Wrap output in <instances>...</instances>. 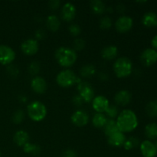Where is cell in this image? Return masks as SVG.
Returning <instances> with one entry per match:
<instances>
[{
  "label": "cell",
  "mask_w": 157,
  "mask_h": 157,
  "mask_svg": "<svg viewBox=\"0 0 157 157\" xmlns=\"http://www.w3.org/2000/svg\"><path fill=\"white\" fill-rule=\"evenodd\" d=\"M119 131L122 133H130L138 127V118L136 113L130 109H125L118 114L116 120Z\"/></svg>",
  "instance_id": "cell-1"
},
{
  "label": "cell",
  "mask_w": 157,
  "mask_h": 157,
  "mask_svg": "<svg viewBox=\"0 0 157 157\" xmlns=\"http://www.w3.org/2000/svg\"><path fill=\"white\" fill-rule=\"evenodd\" d=\"M55 58L59 65L64 67H71L78 59L76 52L69 47L61 46L55 52Z\"/></svg>",
  "instance_id": "cell-2"
},
{
  "label": "cell",
  "mask_w": 157,
  "mask_h": 157,
  "mask_svg": "<svg viewBox=\"0 0 157 157\" xmlns=\"http://www.w3.org/2000/svg\"><path fill=\"white\" fill-rule=\"evenodd\" d=\"M113 69L117 78H127L133 72V63L130 58L127 57H121L113 63Z\"/></svg>",
  "instance_id": "cell-3"
},
{
  "label": "cell",
  "mask_w": 157,
  "mask_h": 157,
  "mask_svg": "<svg viewBox=\"0 0 157 157\" xmlns=\"http://www.w3.org/2000/svg\"><path fill=\"white\" fill-rule=\"evenodd\" d=\"M47 107L42 102L34 101L27 106V113L29 118L35 122L43 121L47 116Z\"/></svg>",
  "instance_id": "cell-4"
},
{
  "label": "cell",
  "mask_w": 157,
  "mask_h": 157,
  "mask_svg": "<svg viewBox=\"0 0 157 157\" xmlns=\"http://www.w3.org/2000/svg\"><path fill=\"white\" fill-rule=\"evenodd\" d=\"M82 80L78 78L75 72L70 69H64L58 74L56 81L61 87H71L75 84H79Z\"/></svg>",
  "instance_id": "cell-5"
},
{
  "label": "cell",
  "mask_w": 157,
  "mask_h": 157,
  "mask_svg": "<svg viewBox=\"0 0 157 157\" xmlns=\"http://www.w3.org/2000/svg\"><path fill=\"white\" fill-rule=\"evenodd\" d=\"M77 89L78 90V95L82 98L84 102L90 103L94 98V90L88 82L81 81L77 84Z\"/></svg>",
  "instance_id": "cell-6"
},
{
  "label": "cell",
  "mask_w": 157,
  "mask_h": 157,
  "mask_svg": "<svg viewBox=\"0 0 157 157\" xmlns=\"http://www.w3.org/2000/svg\"><path fill=\"white\" fill-rule=\"evenodd\" d=\"M15 59V51L9 46L0 44V64L3 65L11 64Z\"/></svg>",
  "instance_id": "cell-7"
},
{
  "label": "cell",
  "mask_w": 157,
  "mask_h": 157,
  "mask_svg": "<svg viewBox=\"0 0 157 157\" xmlns=\"http://www.w3.org/2000/svg\"><path fill=\"white\" fill-rule=\"evenodd\" d=\"M133 20L128 15H122L119 17L115 22V28L117 31L121 33L129 32L133 28Z\"/></svg>",
  "instance_id": "cell-8"
},
{
  "label": "cell",
  "mask_w": 157,
  "mask_h": 157,
  "mask_svg": "<svg viewBox=\"0 0 157 157\" xmlns=\"http://www.w3.org/2000/svg\"><path fill=\"white\" fill-rule=\"evenodd\" d=\"M39 49V44L35 38H29L21 44V50L25 55L32 56L35 55Z\"/></svg>",
  "instance_id": "cell-9"
},
{
  "label": "cell",
  "mask_w": 157,
  "mask_h": 157,
  "mask_svg": "<svg viewBox=\"0 0 157 157\" xmlns=\"http://www.w3.org/2000/svg\"><path fill=\"white\" fill-rule=\"evenodd\" d=\"M71 120L74 125L78 127H82L88 124L89 115L84 110H78L71 115Z\"/></svg>",
  "instance_id": "cell-10"
},
{
  "label": "cell",
  "mask_w": 157,
  "mask_h": 157,
  "mask_svg": "<svg viewBox=\"0 0 157 157\" xmlns=\"http://www.w3.org/2000/svg\"><path fill=\"white\" fill-rule=\"evenodd\" d=\"M140 61L144 66L150 67L157 61L156 51L153 48H146L140 55Z\"/></svg>",
  "instance_id": "cell-11"
},
{
  "label": "cell",
  "mask_w": 157,
  "mask_h": 157,
  "mask_svg": "<svg viewBox=\"0 0 157 157\" xmlns=\"http://www.w3.org/2000/svg\"><path fill=\"white\" fill-rule=\"evenodd\" d=\"M110 105L108 99L103 95H98L94 98L92 101V107L97 113H104Z\"/></svg>",
  "instance_id": "cell-12"
},
{
  "label": "cell",
  "mask_w": 157,
  "mask_h": 157,
  "mask_svg": "<svg viewBox=\"0 0 157 157\" xmlns=\"http://www.w3.org/2000/svg\"><path fill=\"white\" fill-rule=\"evenodd\" d=\"M77 9L75 5L71 2H67L64 4L61 8V16L63 20L66 21H71L75 18Z\"/></svg>",
  "instance_id": "cell-13"
},
{
  "label": "cell",
  "mask_w": 157,
  "mask_h": 157,
  "mask_svg": "<svg viewBox=\"0 0 157 157\" xmlns=\"http://www.w3.org/2000/svg\"><path fill=\"white\" fill-rule=\"evenodd\" d=\"M140 150L144 157H155L157 154L156 145L148 140L143 141L140 144Z\"/></svg>",
  "instance_id": "cell-14"
},
{
  "label": "cell",
  "mask_w": 157,
  "mask_h": 157,
  "mask_svg": "<svg viewBox=\"0 0 157 157\" xmlns=\"http://www.w3.org/2000/svg\"><path fill=\"white\" fill-rule=\"evenodd\" d=\"M31 87L32 90L36 94H44L48 88L47 82L41 76H35L31 81Z\"/></svg>",
  "instance_id": "cell-15"
},
{
  "label": "cell",
  "mask_w": 157,
  "mask_h": 157,
  "mask_svg": "<svg viewBox=\"0 0 157 157\" xmlns=\"http://www.w3.org/2000/svg\"><path fill=\"white\" fill-rule=\"evenodd\" d=\"M127 137L125 134L121 131H117L110 136H107V143L109 145L113 147H121L124 146Z\"/></svg>",
  "instance_id": "cell-16"
},
{
  "label": "cell",
  "mask_w": 157,
  "mask_h": 157,
  "mask_svg": "<svg viewBox=\"0 0 157 157\" xmlns=\"http://www.w3.org/2000/svg\"><path fill=\"white\" fill-rule=\"evenodd\" d=\"M132 95L127 90H121L117 92L114 96V101L117 105L126 106L131 101Z\"/></svg>",
  "instance_id": "cell-17"
},
{
  "label": "cell",
  "mask_w": 157,
  "mask_h": 157,
  "mask_svg": "<svg viewBox=\"0 0 157 157\" xmlns=\"http://www.w3.org/2000/svg\"><path fill=\"white\" fill-rule=\"evenodd\" d=\"M118 55V48L115 45H108L104 47L101 51V56L104 60L111 61L115 59Z\"/></svg>",
  "instance_id": "cell-18"
},
{
  "label": "cell",
  "mask_w": 157,
  "mask_h": 157,
  "mask_svg": "<svg viewBox=\"0 0 157 157\" xmlns=\"http://www.w3.org/2000/svg\"><path fill=\"white\" fill-rule=\"evenodd\" d=\"M13 140L18 147H24L29 142V135L25 130H18L14 134Z\"/></svg>",
  "instance_id": "cell-19"
},
{
  "label": "cell",
  "mask_w": 157,
  "mask_h": 157,
  "mask_svg": "<svg viewBox=\"0 0 157 157\" xmlns=\"http://www.w3.org/2000/svg\"><path fill=\"white\" fill-rule=\"evenodd\" d=\"M142 23L146 27H156L157 26V15L153 12H148L144 15Z\"/></svg>",
  "instance_id": "cell-20"
},
{
  "label": "cell",
  "mask_w": 157,
  "mask_h": 157,
  "mask_svg": "<svg viewBox=\"0 0 157 157\" xmlns=\"http://www.w3.org/2000/svg\"><path fill=\"white\" fill-rule=\"evenodd\" d=\"M46 25L52 32H57L61 26V21L55 15H49L46 18Z\"/></svg>",
  "instance_id": "cell-21"
},
{
  "label": "cell",
  "mask_w": 157,
  "mask_h": 157,
  "mask_svg": "<svg viewBox=\"0 0 157 157\" xmlns=\"http://www.w3.org/2000/svg\"><path fill=\"white\" fill-rule=\"evenodd\" d=\"M90 7L92 12L97 15H101L106 11L107 6L101 0H93L90 2Z\"/></svg>",
  "instance_id": "cell-22"
},
{
  "label": "cell",
  "mask_w": 157,
  "mask_h": 157,
  "mask_svg": "<svg viewBox=\"0 0 157 157\" xmlns=\"http://www.w3.org/2000/svg\"><path fill=\"white\" fill-rule=\"evenodd\" d=\"M107 121V118L104 113H97L92 118V124L96 128H104Z\"/></svg>",
  "instance_id": "cell-23"
},
{
  "label": "cell",
  "mask_w": 157,
  "mask_h": 157,
  "mask_svg": "<svg viewBox=\"0 0 157 157\" xmlns=\"http://www.w3.org/2000/svg\"><path fill=\"white\" fill-rule=\"evenodd\" d=\"M146 136L150 140H155L157 138V124L150 123L146 125L144 129Z\"/></svg>",
  "instance_id": "cell-24"
},
{
  "label": "cell",
  "mask_w": 157,
  "mask_h": 157,
  "mask_svg": "<svg viewBox=\"0 0 157 157\" xmlns=\"http://www.w3.org/2000/svg\"><path fill=\"white\" fill-rule=\"evenodd\" d=\"M96 67L93 64H85L83 66L80 71V75L81 77L85 78H89L93 77L96 74Z\"/></svg>",
  "instance_id": "cell-25"
},
{
  "label": "cell",
  "mask_w": 157,
  "mask_h": 157,
  "mask_svg": "<svg viewBox=\"0 0 157 157\" xmlns=\"http://www.w3.org/2000/svg\"><path fill=\"white\" fill-rule=\"evenodd\" d=\"M104 133H105L107 136H110L113 133L119 131V130L117 128V126L116 121L113 119H107V121L106 123L105 126H104Z\"/></svg>",
  "instance_id": "cell-26"
},
{
  "label": "cell",
  "mask_w": 157,
  "mask_h": 157,
  "mask_svg": "<svg viewBox=\"0 0 157 157\" xmlns=\"http://www.w3.org/2000/svg\"><path fill=\"white\" fill-rule=\"evenodd\" d=\"M22 148L25 153L27 154L32 155V156H38L41 153V147L37 144H32L30 142L26 144Z\"/></svg>",
  "instance_id": "cell-27"
},
{
  "label": "cell",
  "mask_w": 157,
  "mask_h": 157,
  "mask_svg": "<svg viewBox=\"0 0 157 157\" xmlns=\"http://www.w3.org/2000/svg\"><path fill=\"white\" fill-rule=\"evenodd\" d=\"M146 112L147 115L152 118L157 117V101L153 100L150 101L146 106Z\"/></svg>",
  "instance_id": "cell-28"
},
{
  "label": "cell",
  "mask_w": 157,
  "mask_h": 157,
  "mask_svg": "<svg viewBox=\"0 0 157 157\" xmlns=\"http://www.w3.org/2000/svg\"><path fill=\"white\" fill-rule=\"evenodd\" d=\"M140 140L135 136H131L126 140L124 144V147L126 150H131L133 149L136 148L140 145Z\"/></svg>",
  "instance_id": "cell-29"
},
{
  "label": "cell",
  "mask_w": 157,
  "mask_h": 157,
  "mask_svg": "<svg viewBox=\"0 0 157 157\" xmlns=\"http://www.w3.org/2000/svg\"><path fill=\"white\" fill-rule=\"evenodd\" d=\"M40 69H41V66L40 64L38 61H32L29 64V67H28V71H29V73L30 75H34V76H36L40 71Z\"/></svg>",
  "instance_id": "cell-30"
},
{
  "label": "cell",
  "mask_w": 157,
  "mask_h": 157,
  "mask_svg": "<svg viewBox=\"0 0 157 157\" xmlns=\"http://www.w3.org/2000/svg\"><path fill=\"white\" fill-rule=\"evenodd\" d=\"M106 115L109 117V119H113L117 118L118 116V108L116 105H109L107 109L105 111Z\"/></svg>",
  "instance_id": "cell-31"
},
{
  "label": "cell",
  "mask_w": 157,
  "mask_h": 157,
  "mask_svg": "<svg viewBox=\"0 0 157 157\" xmlns=\"http://www.w3.org/2000/svg\"><path fill=\"white\" fill-rule=\"evenodd\" d=\"M25 112L22 110H18L12 115V121L15 124H19L24 121Z\"/></svg>",
  "instance_id": "cell-32"
},
{
  "label": "cell",
  "mask_w": 157,
  "mask_h": 157,
  "mask_svg": "<svg viewBox=\"0 0 157 157\" xmlns=\"http://www.w3.org/2000/svg\"><path fill=\"white\" fill-rule=\"evenodd\" d=\"M112 26V20L109 16H104L100 20V27L102 29H108Z\"/></svg>",
  "instance_id": "cell-33"
},
{
  "label": "cell",
  "mask_w": 157,
  "mask_h": 157,
  "mask_svg": "<svg viewBox=\"0 0 157 157\" xmlns=\"http://www.w3.org/2000/svg\"><path fill=\"white\" fill-rule=\"evenodd\" d=\"M85 47V41L82 38H78L74 41L73 42V49L76 52V51H82Z\"/></svg>",
  "instance_id": "cell-34"
},
{
  "label": "cell",
  "mask_w": 157,
  "mask_h": 157,
  "mask_svg": "<svg viewBox=\"0 0 157 157\" xmlns=\"http://www.w3.org/2000/svg\"><path fill=\"white\" fill-rule=\"evenodd\" d=\"M69 32L73 36H78L81 32V29L78 24H71L68 28Z\"/></svg>",
  "instance_id": "cell-35"
},
{
  "label": "cell",
  "mask_w": 157,
  "mask_h": 157,
  "mask_svg": "<svg viewBox=\"0 0 157 157\" xmlns=\"http://www.w3.org/2000/svg\"><path fill=\"white\" fill-rule=\"evenodd\" d=\"M7 72L11 77L15 78V77L18 76V73H19V70H18V68L15 65L10 64V65L7 67Z\"/></svg>",
  "instance_id": "cell-36"
},
{
  "label": "cell",
  "mask_w": 157,
  "mask_h": 157,
  "mask_svg": "<svg viewBox=\"0 0 157 157\" xmlns=\"http://www.w3.org/2000/svg\"><path fill=\"white\" fill-rule=\"evenodd\" d=\"M45 32H44V30H43V29H38V30L35 32V38H36L37 41H38V39H44V37H45Z\"/></svg>",
  "instance_id": "cell-37"
},
{
  "label": "cell",
  "mask_w": 157,
  "mask_h": 157,
  "mask_svg": "<svg viewBox=\"0 0 157 157\" xmlns=\"http://www.w3.org/2000/svg\"><path fill=\"white\" fill-rule=\"evenodd\" d=\"M49 7L52 9H57L59 8V6H61V2L59 0H52L48 2Z\"/></svg>",
  "instance_id": "cell-38"
},
{
  "label": "cell",
  "mask_w": 157,
  "mask_h": 157,
  "mask_svg": "<svg viewBox=\"0 0 157 157\" xmlns=\"http://www.w3.org/2000/svg\"><path fill=\"white\" fill-rule=\"evenodd\" d=\"M61 157H77V153L74 150H67L62 153Z\"/></svg>",
  "instance_id": "cell-39"
},
{
  "label": "cell",
  "mask_w": 157,
  "mask_h": 157,
  "mask_svg": "<svg viewBox=\"0 0 157 157\" xmlns=\"http://www.w3.org/2000/svg\"><path fill=\"white\" fill-rule=\"evenodd\" d=\"M72 102H73V104L75 106H81L84 103V101H83L82 98L79 95L77 94L75 96H74L73 99H72Z\"/></svg>",
  "instance_id": "cell-40"
},
{
  "label": "cell",
  "mask_w": 157,
  "mask_h": 157,
  "mask_svg": "<svg viewBox=\"0 0 157 157\" xmlns=\"http://www.w3.org/2000/svg\"><path fill=\"white\" fill-rule=\"evenodd\" d=\"M151 44L153 46V48L157 52V35H155L151 40Z\"/></svg>",
  "instance_id": "cell-41"
},
{
  "label": "cell",
  "mask_w": 157,
  "mask_h": 157,
  "mask_svg": "<svg viewBox=\"0 0 157 157\" xmlns=\"http://www.w3.org/2000/svg\"><path fill=\"white\" fill-rule=\"evenodd\" d=\"M117 11L119 12L123 13V12H124V11L125 10V7H124V5L121 4V3H120V4L117 5Z\"/></svg>",
  "instance_id": "cell-42"
},
{
  "label": "cell",
  "mask_w": 157,
  "mask_h": 157,
  "mask_svg": "<svg viewBox=\"0 0 157 157\" xmlns=\"http://www.w3.org/2000/svg\"><path fill=\"white\" fill-rule=\"evenodd\" d=\"M155 145H156V150H157V143H156V144H155Z\"/></svg>",
  "instance_id": "cell-43"
},
{
  "label": "cell",
  "mask_w": 157,
  "mask_h": 157,
  "mask_svg": "<svg viewBox=\"0 0 157 157\" xmlns=\"http://www.w3.org/2000/svg\"><path fill=\"white\" fill-rule=\"evenodd\" d=\"M0 157H1V152H0Z\"/></svg>",
  "instance_id": "cell-44"
},
{
  "label": "cell",
  "mask_w": 157,
  "mask_h": 157,
  "mask_svg": "<svg viewBox=\"0 0 157 157\" xmlns=\"http://www.w3.org/2000/svg\"><path fill=\"white\" fill-rule=\"evenodd\" d=\"M156 58H157V52H156Z\"/></svg>",
  "instance_id": "cell-45"
}]
</instances>
